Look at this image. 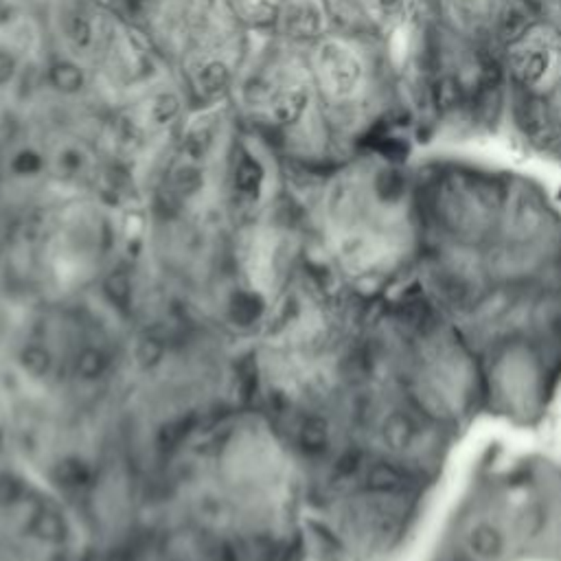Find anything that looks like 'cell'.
Masks as SVG:
<instances>
[{
  "label": "cell",
  "instance_id": "6da1fadb",
  "mask_svg": "<svg viewBox=\"0 0 561 561\" xmlns=\"http://www.w3.org/2000/svg\"><path fill=\"white\" fill-rule=\"evenodd\" d=\"M467 552L480 561H498L507 552V537L495 524L478 522L467 533Z\"/></svg>",
  "mask_w": 561,
  "mask_h": 561
},
{
  "label": "cell",
  "instance_id": "7a4b0ae2",
  "mask_svg": "<svg viewBox=\"0 0 561 561\" xmlns=\"http://www.w3.org/2000/svg\"><path fill=\"white\" fill-rule=\"evenodd\" d=\"M550 121V114H548V105L546 101L537 99V97H530L524 101L522 110H520V123L522 128L528 132V134H540L546 130Z\"/></svg>",
  "mask_w": 561,
  "mask_h": 561
},
{
  "label": "cell",
  "instance_id": "3957f363",
  "mask_svg": "<svg viewBox=\"0 0 561 561\" xmlns=\"http://www.w3.org/2000/svg\"><path fill=\"white\" fill-rule=\"evenodd\" d=\"M408 485H410V478L406 476V471L395 465L384 463L373 471V487L381 493H397V491H403Z\"/></svg>",
  "mask_w": 561,
  "mask_h": 561
},
{
  "label": "cell",
  "instance_id": "277c9868",
  "mask_svg": "<svg viewBox=\"0 0 561 561\" xmlns=\"http://www.w3.org/2000/svg\"><path fill=\"white\" fill-rule=\"evenodd\" d=\"M388 436H391V443L395 446V450H410L419 436V426L408 415H397V417H393V423L388 428Z\"/></svg>",
  "mask_w": 561,
  "mask_h": 561
},
{
  "label": "cell",
  "instance_id": "5b68a950",
  "mask_svg": "<svg viewBox=\"0 0 561 561\" xmlns=\"http://www.w3.org/2000/svg\"><path fill=\"white\" fill-rule=\"evenodd\" d=\"M434 101L441 110H454L460 105L463 101V88L456 79L452 77H446L436 83V91H434Z\"/></svg>",
  "mask_w": 561,
  "mask_h": 561
},
{
  "label": "cell",
  "instance_id": "8992f818",
  "mask_svg": "<svg viewBox=\"0 0 561 561\" xmlns=\"http://www.w3.org/2000/svg\"><path fill=\"white\" fill-rule=\"evenodd\" d=\"M546 526V513L540 505H533V507H528L522 518H520V535L522 537H537L542 530Z\"/></svg>",
  "mask_w": 561,
  "mask_h": 561
},
{
  "label": "cell",
  "instance_id": "52a82bcc",
  "mask_svg": "<svg viewBox=\"0 0 561 561\" xmlns=\"http://www.w3.org/2000/svg\"><path fill=\"white\" fill-rule=\"evenodd\" d=\"M528 29V18L524 11L520 9H509L505 14V18H502V26H500V31H502V38H505L507 42H515L524 36V31Z\"/></svg>",
  "mask_w": 561,
  "mask_h": 561
},
{
  "label": "cell",
  "instance_id": "ba28073f",
  "mask_svg": "<svg viewBox=\"0 0 561 561\" xmlns=\"http://www.w3.org/2000/svg\"><path fill=\"white\" fill-rule=\"evenodd\" d=\"M544 68H546V57L542 53H533V55H528L524 64H522V79L524 81H537L542 75H544Z\"/></svg>",
  "mask_w": 561,
  "mask_h": 561
},
{
  "label": "cell",
  "instance_id": "9c48e42d",
  "mask_svg": "<svg viewBox=\"0 0 561 561\" xmlns=\"http://www.w3.org/2000/svg\"><path fill=\"white\" fill-rule=\"evenodd\" d=\"M226 81V73L222 66H211V68H206L204 71V86H206V91H220V88L224 86Z\"/></svg>",
  "mask_w": 561,
  "mask_h": 561
},
{
  "label": "cell",
  "instance_id": "30bf717a",
  "mask_svg": "<svg viewBox=\"0 0 561 561\" xmlns=\"http://www.w3.org/2000/svg\"><path fill=\"white\" fill-rule=\"evenodd\" d=\"M452 561H474V557L471 555H454Z\"/></svg>",
  "mask_w": 561,
  "mask_h": 561
}]
</instances>
